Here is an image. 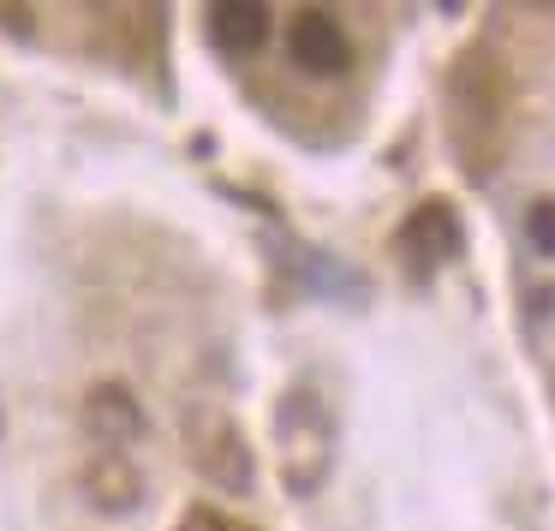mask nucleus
Segmentation results:
<instances>
[{"mask_svg":"<svg viewBox=\"0 0 555 531\" xmlns=\"http://www.w3.org/2000/svg\"><path fill=\"white\" fill-rule=\"evenodd\" d=\"M281 436H287V448H281L287 483L293 490H311L328 471V442H335V424H328L323 400H317L311 388H293L287 394V406H281Z\"/></svg>","mask_w":555,"mask_h":531,"instance_id":"1","label":"nucleus"},{"mask_svg":"<svg viewBox=\"0 0 555 531\" xmlns=\"http://www.w3.org/2000/svg\"><path fill=\"white\" fill-rule=\"evenodd\" d=\"M192 454L221 490H251V448L240 442V430H233L228 418H216V412L204 418V412H197L192 418Z\"/></svg>","mask_w":555,"mask_h":531,"instance_id":"2","label":"nucleus"},{"mask_svg":"<svg viewBox=\"0 0 555 531\" xmlns=\"http://www.w3.org/2000/svg\"><path fill=\"white\" fill-rule=\"evenodd\" d=\"M400 251H406V269H412V275H430V269H442L448 257L460 251V216H454L448 204L412 209V221L400 228Z\"/></svg>","mask_w":555,"mask_h":531,"instance_id":"3","label":"nucleus"},{"mask_svg":"<svg viewBox=\"0 0 555 531\" xmlns=\"http://www.w3.org/2000/svg\"><path fill=\"white\" fill-rule=\"evenodd\" d=\"M287 42H293V61L317 78H335L352 66V42H347V30H340L335 13H299V25H293Z\"/></svg>","mask_w":555,"mask_h":531,"instance_id":"4","label":"nucleus"},{"mask_svg":"<svg viewBox=\"0 0 555 531\" xmlns=\"http://www.w3.org/2000/svg\"><path fill=\"white\" fill-rule=\"evenodd\" d=\"M209 42L221 54H257L269 42V7H257V0H221V7H209Z\"/></svg>","mask_w":555,"mask_h":531,"instance_id":"5","label":"nucleus"},{"mask_svg":"<svg viewBox=\"0 0 555 531\" xmlns=\"http://www.w3.org/2000/svg\"><path fill=\"white\" fill-rule=\"evenodd\" d=\"M90 424H96L102 436H114V442H120V436L138 430V406L120 394V388H96V394H90Z\"/></svg>","mask_w":555,"mask_h":531,"instance_id":"6","label":"nucleus"},{"mask_svg":"<svg viewBox=\"0 0 555 531\" xmlns=\"http://www.w3.org/2000/svg\"><path fill=\"white\" fill-rule=\"evenodd\" d=\"M526 233H531V251H543V257H555V197H543L538 209H531V221H526Z\"/></svg>","mask_w":555,"mask_h":531,"instance_id":"7","label":"nucleus"},{"mask_svg":"<svg viewBox=\"0 0 555 531\" xmlns=\"http://www.w3.org/2000/svg\"><path fill=\"white\" fill-rule=\"evenodd\" d=\"M180 531H251V526H240V519L216 514V507H192V514H185V526H180Z\"/></svg>","mask_w":555,"mask_h":531,"instance_id":"8","label":"nucleus"}]
</instances>
